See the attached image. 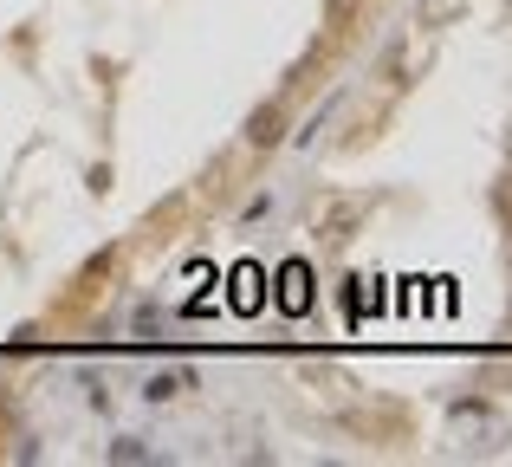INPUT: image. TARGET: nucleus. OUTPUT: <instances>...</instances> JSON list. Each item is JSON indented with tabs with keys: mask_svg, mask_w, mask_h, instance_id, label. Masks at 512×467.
<instances>
[{
	"mask_svg": "<svg viewBox=\"0 0 512 467\" xmlns=\"http://www.w3.org/2000/svg\"><path fill=\"white\" fill-rule=\"evenodd\" d=\"M279 137H286V104H279V98H266L260 111L247 117V143H253V150H273Z\"/></svg>",
	"mask_w": 512,
	"mask_h": 467,
	"instance_id": "1",
	"label": "nucleus"
},
{
	"mask_svg": "<svg viewBox=\"0 0 512 467\" xmlns=\"http://www.w3.org/2000/svg\"><path fill=\"white\" fill-rule=\"evenodd\" d=\"M357 221H363V202H331L325 208V215H318V240H350V228H357Z\"/></svg>",
	"mask_w": 512,
	"mask_h": 467,
	"instance_id": "2",
	"label": "nucleus"
},
{
	"mask_svg": "<svg viewBox=\"0 0 512 467\" xmlns=\"http://www.w3.org/2000/svg\"><path fill=\"white\" fill-rule=\"evenodd\" d=\"M467 13V0H422L415 7V26H454Z\"/></svg>",
	"mask_w": 512,
	"mask_h": 467,
	"instance_id": "3",
	"label": "nucleus"
},
{
	"mask_svg": "<svg viewBox=\"0 0 512 467\" xmlns=\"http://www.w3.org/2000/svg\"><path fill=\"white\" fill-rule=\"evenodd\" d=\"M188 390V370H163V377H150V403H169V396Z\"/></svg>",
	"mask_w": 512,
	"mask_h": 467,
	"instance_id": "4",
	"label": "nucleus"
},
{
	"mask_svg": "<svg viewBox=\"0 0 512 467\" xmlns=\"http://www.w3.org/2000/svg\"><path fill=\"white\" fill-rule=\"evenodd\" d=\"M383 72H389V85H409V39H396L383 52Z\"/></svg>",
	"mask_w": 512,
	"mask_h": 467,
	"instance_id": "5",
	"label": "nucleus"
},
{
	"mask_svg": "<svg viewBox=\"0 0 512 467\" xmlns=\"http://www.w3.org/2000/svg\"><path fill=\"white\" fill-rule=\"evenodd\" d=\"M350 13H357V0H331V7H325V20H331V26H344Z\"/></svg>",
	"mask_w": 512,
	"mask_h": 467,
	"instance_id": "6",
	"label": "nucleus"
},
{
	"mask_svg": "<svg viewBox=\"0 0 512 467\" xmlns=\"http://www.w3.org/2000/svg\"><path fill=\"white\" fill-rule=\"evenodd\" d=\"M506 156H512V124H506Z\"/></svg>",
	"mask_w": 512,
	"mask_h": 467,
	"instance_id": "7",
	"label": "nucleus"
}]
</instances>
